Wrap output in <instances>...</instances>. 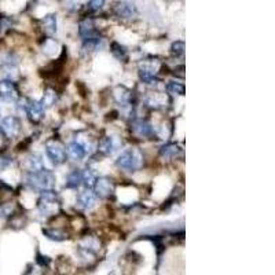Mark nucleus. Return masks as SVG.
Listing matches in <instances>:
<instances>
[{
  "label": "nucleus",
  "instance_id": "24",
  "mask_svg": "<svg viewBox=\"0 0 275 275\" xmlns=\"http://www.w3.org/2000/svg\"><path fill=\"white\" fill-rule=\"evenodd\" d=\"M166 91L172 95L183 96L185 95V84L178 83V81H169L166 84Z\"/></svg>",
  "mask_w": 275,
  "mask_h": 275
},
{
  "label": "nucleus",
  "instance_id": "4",
  "mask_svg": "<svg viewBox=\"0 0 275 275\" xmlns=\"http://www.w3.org/2000/svg\"><path fill=\"white\" fill-rule=\"evenodd\" d=\"M0 131L8 139L17 138L21 132V121L15 116H7L0 122Z\"/></svg>",
  "mask_w": 275,
  "mask_h": 275
},
{
  "label": "nucleus",
  "instance_id": "26",
  "mask_svg": "<svg viewBox=\"0 0 275 275\" xmlns=\"http://www.w3.org/2000/svg\"><path fill=\"white\" fill-rule=\"evenodd\" d=\"M171 54H172V57L175 58H179V57H183L185 55V43L183 41H175L172 45H171Z\"/></svg>",
  "mask_w": 275,
  "mask_h": 275
},
{
  "label": "nucleus",
  "instance_id": "12",
  "mask_svg": "<svg viewBox=\"0 0 275 275\" xmlns=\"http://www.w3.org/2000/svg\"><path fill=\"white\" fill-rule=\"evenodd\" d=\"M103 45H105V41H103V39H101L99 36L84 39L83 47H81V54H84V55H90L92 52L102 50Z\"/></svg>",
  "mask_w": 275,
  "mask_h": 275
},
{
  "label": "nucleus",
  "instance_id": "3",
  "mask_svg": "<svg viewBox=\"0 0 275 275\" xmlns=\"http://www.w3.org/2000/svg\"><path fill=\"white\" fill-rule=\"evenodd\" d=\"M45 154L51 160L52 164H55V165L64 164L66 161V157H68L64 145L61 142L55 141V139H51V141L45 143Z\"/></svg>",
  "mask_w": 275,
  "mask_h": 275
},
{
  "label": "nucleus",
  "instance_id": "14",
  "mask_svg": "<svg viewBox=\"0 0 275 275\" xmlns=\"http://www.w3.org/2000/svg\"><path fill=\"white\" fill-rule=\"evenodd\" d=\"M180 153H182V149H180L176 143H168V145H164V146L160 149L161 158H164V160L176 158Z\"/></svg>",
  "mask_w": 275,
  "mask_h": 275
},
{
  "label": "nucleus",
  "instance_id": "6",
  "mask_svg": "<svg viewBox=\"0 0 275 275\" xmlns=\"http://www.w3.org/2000/svg\"><path fill=\"white\" fill-rule=\"evenodd\" d=\"M112 11L115 14L116 17L121 19H131L138 15V10L135 7L134 3L127 1V0H122V1H117L113 4Z\"/></svg>",
  "mask_w": 275,
  "mask_h": 275
},
{
  "label": "nucleus",
  "instance_id": "27",
  "mask_svg": "<svg viewBox=\"0 0 275 275\" xmlns=\"http://www.w3.org/2000/svg\"><path fill=\"white\" fill-rule=\"evenodd\" d=\"M105 1L106 0H90L87 3V10L90 13H96V11H101L105 6Z\"/></svg>",
  "mask_w": 275,
  "mask_h": 275
},
{
  "label": "nucleus",
  "instance_id": "18",
  "mask_svg": "<svg viewBox=\"0 0 275 275\" xmlns=\"http://www.w3.org/2000/svg\"><path fill=\"white\" fill-rule=\"evenodd\" d=\"M81 186V171L75 169L66 178V187L68 189H79Z\"/></svg>",
  "mask_w": 275,
  "mask_h": 275
},
{
  "label": "nucleus",
  "instance_id": "15",
  "mask_svg": "<svg viewBox=\"0 0 275 275\" xmlns=\"http://www.w3.org/2000/svg\"><path fill=\"white\" fill-rule=\"evenodd\" d=\"M79 33L83 39H88V38H94V36H98L99 33L95 29V25H94V21L92 19H84L83 22L80 24V28H79Z\"/></svg>",
  "mask_w": 275,
  "mask_h": 275
},
{
  "label": "nucleus",
  "instance_id": "28",
  "mask_svg": "<svg viewBox=\"0 0 275 275\" xmlns=\"http://www.w3.org/2000/svg\"><path fill=\"white\" fill-rule=\"evenodd\" d=\"M13 209H14V206L10 204V202H8V204L0 205V218L1 219L8 218V216L13 213Z\"/></svg>",
  "mask_w": 275,
  "mask_h": 275
},
{
  "label": "nucleus",
  "instance_id": "7",
  "mask_svg": "<svg viewBox=\"0 0 275 275\" xmlns=\"http://www.w3.org/2000/svg\"><path fill=\"white\" fill-rule=\"evenodd\" d=\"M24 109L32 122H39L44 116V108L39 101H26Z\"/></svg>",
  "mask_w": 275,
  "mask_h": 275
},
{
  "label": "nucleus",
  "instance_id": "5",
  "mask_svg": "<svg viewBox=\"0 0 275 275\" xmlns=\"http://www.w3.org/2000/svg\"><path fill=\"white\" fill-rule=\"evenodd\" d=\"M91 143L87 141H81V139H75L68 145V152L66 153L71 156L75 161H81L85 158V156L90 152Z\"/></svg>",
  "mask_w": 275,
  "mask_h": 275
},
{
  "label": "nucleus",
  "instance_id": "13",
  "mask_svg": "<svg viewBox=\"0 0 275 275\" xmlns=\"http://www.w3.org/2000/svg\"><path fill=\"white\" fill-rule=\"evenodd\" d=\"M96 204V196L94 193L90 192V189L88 190H85V192L80 193L79 194V197H77V206L79 208H81L84 211H87V209H92Z\"/></svg>",
  "mask_w": 275,
  "mask_h": 275
},
{
  "label": "nucleus",
  "instance_id": "21",
  "mask_svg": "<svg viewBox=\"0 0 275 275\" xmlns=\"http://www.w3.org/2000/svg\"><path fill=\"white\" fill-rule=\"evenodd\" d=\"M166 99H164V96L160 95V94H152V95L147 96L146 103L150 106V108H154V109H160L165 105Z\"/></svg>",
  "mask_w": 275,
  "mask_h": 275
},
{
  "label": "nucleus",
  "instance_id": "1",
  "mask_svg": "<svg viewBox=\"0 0 275 275\" xmlns=\"http://www.w3.org/2000/svg\"><path fill=\"white\" fill-rule=\"evenodd\" d=\"M142 164H143V154L136 147L125 149L118 156V158L116 160V165L118 166L120 169H122V171H127V172L138 171L142 166Z\"/></svg>",
  "mask_w": 275,
  "mask_h": 275
},
{
  "label": "nucleus",
  "instance_id": "25",
  "mask_svg": "<svg viewBox=\"0 0 275 275\" xmlns=\"http://www.w3.org/2000/svg\"><path fill=\"white\" fill-rule=\"evenodd\" d=\"M43 233H44V236L48 239H52V241H57V242H59V241H65L66 238H68V236L65 234L64 231L61 230H43Z\"/></svg>",
  "mask_w": 275,
  "mask_h": 275
},
{
  "label": "nucleus",
  "instance_id": "8",
  "mask_svg": "<svg viewBox=\"0 0 275 275\" xmlns=\"http://www.w3.org/2000/svg\"><path fill=\"white\" fill-rule=\"evenodd\" d=\"M0 98L4 101H15L18 98V91L13 80L4 79L0 81Z\"/></svg>",
  "mask_w": 275,
  "mask_h": 275
},
{
  "label": "nucleus",
  "instance_id": "22",
  "mask_svg": "<svg viewBox=\"0 0 275 275\" xmlns=\"http://www.w3.org/2000/svg\"><path fill=\"white\" fill-rule=\"evenodd\" d=\"M55 102H57V94H55V91L52 90H45V92L43 94V98H41V101H40V103L43 105V108H51V106H54L55 105Z\"/></svg>",
  "mask_w": 275,
  "mask_h": 275
},
{
  "label": "nucleus",
  "instance_id": "17",
  "mask_svg": "<svg viewBox=\"0 0 275 275\" xmlns=\"http://www.w3.org/2000/svg\"><path fill=\"white\" fill-rule=\"evenodd\" d=\"M26 168L29 169V172H38V171L44 169V162H43L40 156L32 154V156L26 160Z\"/></svg>",
  "mask_w": 275,
  "mask_h": 275
},
{
  "label": "nucleus",
  "instance_id": "16",
  "mask_svg": "<svg viewBox=\"0 0 275 275\" xmlns=\"http://www.w3.org/2000/svg\"><path fill=\"white\" fill-rule=\"evenodd\" d=\"M115 98L117 102L120 103L121 106H128L131 103V99H132V94L128 88L122 87V85H118L115 91Z\"/></svg>",
  "mask_w": 275,
  "mask_h": 275
},
{
  "label": "nucleus",
  "instance_id": "10",
  "mask_svg": "<svg viewBox=\"0 0 275 275\" xmlns=\"http://www.w3.org/2000/svg\"><path fill=\"white\" fill-rule=\"evenodd\" d=\"M118 147H120V142L117 141L115 136H105L99 141L98 150L105 156H112L118 150Z\"/></svg>",
  "mask_w": 275,
  "mask_h": 275
},
{
  "label": "nucleus",
  "instance_id": "2",
  "mask_svg": "<svg viewBox=\"0 0 275 275\" xmlns=\"http://www.w3.org/2000/svg\"><path fill=\"white\" fill-rule=\"evenodd\" d=\"M26 183L35 189H52L55 186V175L48 169H41L38 172H29L26 175Z\"/></svg>",
  "mask_w": 275,
  "mask_h": 275
},
{
  "label": "nucleus",
  "instance_id": "30",
  "mask_svg": "<svg viewBox=\"0 0 275 275\" xmlns=\"http://www.w3.org/2000/svg\"><path fill=\"white\" fill-rule=\"evenodd\" d=\"M0 115H1V108H0Z\"/></svg>",
  "mask_w": 275,
  "mask_h": 275
},
{
  "label": "nucleus",
  "instance_id": "29",
  "mask_svg": "<svg viewBox=\"0 0 275 275\" xmlns=\"http://www.w3.org/2000/svg\"><path fill=\"white\" fill-rule=\"evenodd\" d=\"M13 164V158L8 156H1L0 157V169H4L7 166H10Z\"/></svg>",
  "mask_w": 275,
  "mask_h": 275
},
{
  "label": "nucleus",
  "instance_id": "19",
  "mask_svg": "<svg viewBox=\"0 0 275 275\" xmlns=\"http://www.w3.org/2000/svg\"><path fill=\"white\" fill-rule=\"evenodd\" d=\"M43 26H44L47 33H50V35L57 33V15L55 14H47L43 18Z\"/></svg>",
  "mask_w": 275,
  "mask_h": 275
},
{
  "label": "nucleus",
  "instance_id": "9",
  "mask_svg": "<svg viewBox=\"0 0 275 275\" xmlns=\"http://www.w3.org/2000/svg\"><path fill=\"white\" fill-rule=\"evenodd\" d=\"M132 132L139 138H152L154 135V127L146 120H135L132 122Z\"/></svg>",
  "mask_w": 275,
  "mask_h": 275
},
{
  "label": "nucleus",
  "instance_id": "23",
  "mask_svg": "<svg viewBox=\"0 0 275 275\" xmlns=\"http://www.w3.org/2000/svg\"><path fill=\"white\" fill-rule=\"evenodd\" d=\"M96 182L95 173L92 172L91 169H84L81 172V185H84L87 189H92Z\"/></svg>",
  "mask_w": 275,
  "mask_h": 275
},
{
  "label": "nucleus",
  "instance_id": "11",
  "mask_svg": "<svg viewBox=\"0 0 275 275\" xmlns=\"http://www.w3.org/2000/svg\"><path fill=\"white\" fill-rule=\"evenodd\" d=\"M94 189H95L96 196H99L101 198H109L110 196L113 194V192H115L112 180L106 179V178L96 179L95 185H94Z\"/></svg>",
  "mask_w": 275,
  "mask_h": 275
},
{
  "label": "nucleus",
  "instance_id": "20",
  "mask_svg": "<svg viewBox=\"0 0 275 275\" xmlns=\"http://www.w3.org/2000/svg\"><path fill=\"white\" fill-rule=\"evenodd\" d=\"M110 51H112V54H113L118 61H125L127 57H128L127 48H125L124 45L116 43V41H113V43L110 44Z\"/></svg>",
  "mask_w": 275,
  "mask_h": 275
}]
</instances>
